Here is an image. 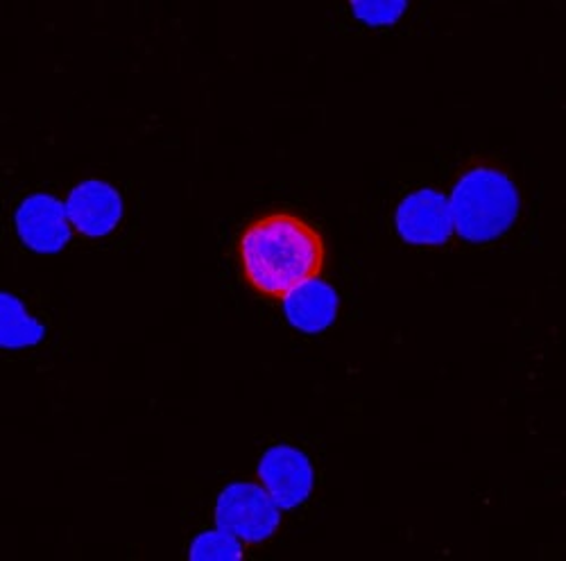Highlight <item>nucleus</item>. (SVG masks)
Masks as SVG:
<instances>
[{"instance_id":"obj_1","label":"nucleus","mask_w":566,"mask_h":561,"mask_svg":"<svg viewBox=\"0 0 566 561\" xmlns=\"http://www.w3.org/2000/svg\"><path fill=\"white\" fill-rule=\"evenodd\" d=\"M319 231L293 213H268L250 222L239 243L245 284L261 297H289L324 267Z\"/></svg>"},{"instance_id":"obj_2","label":"nucleus","mask_w":566,"mask_h":561,"mask_svg":"<svg viewBox=\"0 0 566 561\" xmlns=\"http://www.w3.org/2000/svg\"><path fill=\"white\" fill-rule=\"evenodd\" d=\"M453 229L464 241L490 243L514 224L518 193L514 181L499 168H471L458 181L449 200Z\"/></svg>"},{"instance_id":"obj_3","label":"nucleus","mask_w":566,"mask_h":561,"mask_svg":"<svg viewBox=\"0 0 566 561\" xmlns=\"http://www.w3.org/2000/svg\"><path fill=\"white\" fill-rule=\"evenodd\" d=\"M218 528L243 541H263L279 528V505L252 483L229 485L216 507Z\"/></svg>"},{"instance_id":"obj_4","label":"nucleus","mask_w":566,"mask_h":561,"mask_svg":"<svg viewBox=\"0 0 566 561\" xmlns=\"http://www.w3.org/2000/svg\"><path fill=\"white\" fill-rule=\"evenodd\" d=\"M259 478L270 498L283 509L302 505L313 489L311 462L293 446L270 448L259 464Z\"/></svg>"},{"instance_id":"obj_5","label":"nucleus","mask_w":566,"mask_h":561,"mask_svg":"<svg viewBox=\"0 0 566 561\" xmlns=\"http://www.w3.org/2000/svg\"><path fill=\"white\" fill-rule=\"evenodd\" d=\"M397 226L403 241L408 243H415V245L444 243L453 231L449 200L433 189H421L406 195V200L397 209Z\"/></svg>"},{"instance_id":"obj_6","label":"nucleus","mask_w":566,"mask_h":561,"mask_svg":"<svg viewBox=\"0 0 566 561\" xmlns=\"http://www.w3.org/2000/svg\"><path fill=\"white\" fill-rule=\"evenodd\" d=\"M21 241L34 252H60L71 236L66 204L53 195H32L17 213Z\"/></svg>"},{"instance_id":"obj_7","label":"nucleus","mask_w":566,"mask_h":561,"mask_svg":"<svg viewBox=\"0 0 566 561\" xmlns=\"http://www.w3.org/2000/svg\"><path fill=\"white\" fill-rule=\"evenodd\" d=\"M71 224L84 236L98 239L114 231L120 220V195L103 181H84L73 189L66 202Z\"/></svg>"},{"instance_id":"obj_8","label":"nucleus","mask_w":566,"mask_h":561,"mask_svg":"<svg viewBox=\"0 0 566 561\" xmlns=\"http://www.w3.org/2000/svg\"><path fill=\"white\" fill-rule=\"evenodd\" d=\"M283 310L300 331L319 334L332 326L338 315V295L317 276L283 297Z\"/></svg>"},{"instance_id":"obj_9","label":"nucleus","mask_w":566,"mask_h":561,"mask_svg":"<svg viewBox=\"0 0 566 561\" xmlns=\"http://www.w3.org/2000/svg\"><path fill=\"white\" fill-rule=\"evenodd\" d=\"M43 338V329L36 319L28 315L23 304L6 293L3 295V345L6 347H28Z\"/></svg>"},{"instance_id":"obj_10","label":"nucleus","mask_w":566,"mask_h":561,"mask_svg":"<svg viewBox=\"0 0 566 561\" xmlns=\"http://www.w3.org/2000/svg\"><path fill=\"white\" fill-rule=\"evenodd\" d=\"M243 557L241 539L224 530L205 532L193 541L191 559L193 561H239Z\"/></svg>"},{"instance_id":"obj_11","label":"nucleus","mask_w":566,"mask_h":561,"mask_svg":"<svg viewBox=\"0 0 566 561\" xmlns=\"http://www.w3.org/2000/svg\"><path fill=\"white\" fill-rule=\"evenodd\" d=\"M354 14L369 25H390L406 12L403 0H354Z\"/></svg>"}]
</instances>
